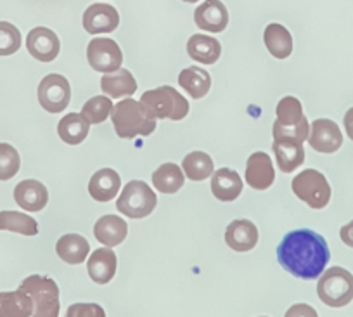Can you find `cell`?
<instances>
[{
	"label": "cell",
	"mask_w": 353,
	"mask_h": 317,
	"mask_svg": "<svg viewBox=\"0 0 353 317\" xmlns=\"http://www.w3.org/2000/svg\"><path fill=\"white\" fill-rule=\"evenodd\" d=\"M26 49L35 59L50 63L59 54L61 42L52 30L39 26V28H33L26 37Z\"/></svg>",
	"instance_id": "obj_12"
},
{
	"label": "cell",
	"mask_w": 353,
	"mask_h": 317,
	"mask_svg": "<svg viewBox=\"0 0 353 317\" xmlns=\"http://www.w3.org/2000/svg\"><path fill=\"white\" fill-rule=\"evenodd\" d=\"M66 317H106V312L97 303H73L68 307Z\"/></svg>",
	"instance_id": "obj_36"
},
{
	"label": "cell",
	"mask_w": 353,
	"mask_h": 317,
	"mask_svg": "<svg viewBox=\"0 0 353 317\" xmlns=\"http://www.w3.org/2000/svg\"><path fill=\"white\" fill-rule=\"evenodd\" d=\"M327 241L312 229L291 231L277 247V260L298 279H317L329 264Z\"/></svg>",
	"instance_id": "obj_1"
},
{
	"label": "cell",
	"mask_w": 353,
	"mask_h": 317,
	"mask_svg": "<svg viewBox=\"0 0 353 317\" xmlns=\"http://www.w3.org/2000/svg\"><path fill=\"white\" fill-rule=\"evenodd\" d=\"M277 120L274 122L272 134L276 139H296L305 142L310 134V125L303 115L301 102L293 95H286L277 104Z\"/></svg>",
	"instance_id": "obj_3"
},
{
	"label": "cell",
	"mask_w": 353,
	"mask_h": 317,
	"mask_svg": "<svg viewBox=\"0 0 353 317\" xmlns=\"http://www.w3.org/2000/svg\"><path fill=\"white\" fill-rule=\"evenodd\" d=\"M185 182L184 172L175 163H163L154 173H152V184L159 193L175 194Z\"/></svg>",
	"instance_id": "obj_30"
},
{
	"label": "cell",
	"mask_w": 353,
	"mask_h": 317,
	"mask_svg": "<svg viewBox=\"0 0 353 317\" xmlns=\"http://www.w3.org/2000/svg\"><path fill=\"white\" fill-rule=\"evenodd\" d=\"M56 251L63 262L70 265H78L90 253V244L80 234H64L57 241Z\"/></svg>",
	"instance_id": "obj_26"
},
{
	"label": "cell",
	"mask_w": 353,
	"mask_h": 317,
	"mask_svg": "<svg viewBox=\"0 0 353 317\" xmlns=\"http://www.w3.org/2000/svg\"><path fill=\"white\" fill-rule=\"evenodd\" d=\"M156 204L158 198L144 180H130L125 184L121 196L117 201V208L128 219H144L151 215Z\"/></svg>",
	"instance_id": "obj_7"
},
{
	"label": "cell",
	"mask_w": 353,
	"mask_h": 317,
	"mask_svg": "<svg viewBox=\"0 0 353 317\" xmlns=\"http://www.w3.org/2000/svg\"><path fill=\"white\" fill-rule=\"evenodd\" d=\"M317 295L325 305L339 307L348 305L353 300V276L343 267H331L321 276L317 282Z\"/></svg>",
	"instance_id": "obj_6"
},
{
	"label": "cell",
	"mask_w": 353,
	"mask_h": 317,
	"mask_svg": "<svg viewBox=\"0 0 353 317\" xmlns=\"http://www.w3.org/2000/svg\"><path fill=\"white\" fill-rule=\"evenodd\" d=\"M212 193L220 201H234L243 193V179L230 169H220L212 175Z\"/></svg>",
	"instance_id": "obj_22"
},
{
	"label": "cell",
	"mask_w": 353,
	"mask_h": 317,
	"mask_svg": "<svg viewBox=\"0 0 353 317\" xmlns=\"http://www.w3.org/2000/svg\"><path fill=\"white\" fill-rule=\"evenodd\" d=\"M345 128L348 137L353 141V108H350L345 115Z\"/></svg>",
	"instance_id": "obj_39"
},
{
	"label": "cell",
	"mask_w": 353,
	"mask_h": 317,
	"mask_svg": "<svg viewBox=\"0 0 353 317\" xmlns=\"http://www.w3.org/2000/svg\"><path fill=\"white\" fill-rule=\"evenodd\" d=\"M276 180L274 163L267 153H253L246 162V184L256 191L269 189Z\"/></svg>",
	"instance_id": "obj_14"
},
{
	"label": "cell",
	"mask_w": 353,
	"mask_h": 317,
	"mask_svg": "<svg viewBox=\"0 0 353 317\" xmlns=\"http://www.w3.org/2000/svg\"><path fill=\"white\" fill-rule=\"evenodd\" d=\"M141 102L154 115V118L161 120L181 122L189 115V101H185L184 95L176 92V88L168 85L144 92Z\"/></svg>",
	"instance_id": "obj_4"
},
{
	"label": "cell",
	"mask_w": 353,
	"mask_h": 317,
	"mask_svg": "<svg viewBox=\"0 0 353 317\" xmlns=\"http://www.w3.org/2000/svg\"><path fill=\"white\" fill-rule=\"evenodd\" d=\"M21 47V33L14 25L0 21V56H11Z\"/></svg>",
	"instance_id": "obj_35"
},
{
	"label": "cell",
	"mask_w": 353,
	"mask_h": 317,
	"mask_svg": "<svg viewBox=\"0 0 353 317\" xmlns=\"http://www.w3.org/2000/svg\"><path fill=\"white\" fill-rule=\"evenodd\" d=\"M0 231H11V233L23 234V236H37L39 224L33 217L21 213V211L4 210L0 211Z\"/></svg>",
	"instance_id": "obj_31"
},
{
	"label": "cell",
	"mask_w": 353,
	"mask_h": 317,
	"mask_svg": "<svg viewBox=\"0 0 353 317\" xmlns=\"http://www.w3.org/2000/svg\"><path fill=\"white\" fill-rule=\"evenodd\" d=\"M128 234V226L121 217L118 215H104L94 226V236L104 247L113 248L125 241Z\"/></svg>",
	"instance_id": "obj_20"
},
{
	"label": "cell",
	"mask_w": 353,
	"mask_h": 317,
	"mask_svg": "<svg viewBox=\"0 0 353 317\" xmlns=\"http://www.w3.org/2000/svg\"><path fill=\"white\" fill-rule=\"evenodd\" d=\"M33 300L18 288V291L0 293V317H32Z\"/></svg>",
	"instance_id": "obj_29"
},
{
	"label": "cell",
	"mask_w": 353,
	"mask_h": 317,
	"mask_svg": "<svg viewBox=\"0 0 353 317\" xmlns=\"http://www.w3.org/2000/svg\"><path fill=\"white\" fill-rule=\"evenodd\" d=\"M339 238H341V241L346 244V247L353 248V220L341 227V231H339Z\"/></svg>",
	"instance_id": "obj_38"
},
{
	"label": "cell",
	"mask_w": 353,
	"mask_h": 317,
	"mask_svg": "<svg viewBox=\"0 0 353 317\" xmlns=\"http://www.w3.org/2000/svg\"><path fill=\"white\" fill-rule=\"evenodd\" d=\"M194 21L199 30L220 33L229 25V11L220 0H205L194 12Z\"/></svg>",
	"instance_id": "obj_15"
},
{
	"label": "cell",
	"mask_w": 353,
	"mask_h": 317,
	"mask_svg": "<svg viewBox=\"0 0 353 317\" xmlns=\"http://www.w3.org/2000/svg\"><path fill=\"white\" fill-rule=\"evenodd\" d=\"M284 317H319L317 310L307 303H294L288 309L286 316Z\"/></svg>",
	"instance_id": "obj_37"
},
{
	"label": "cell",
	"mask_w": 353,
	"mask_h": 317,
	"mask_svg": "<svg viewBox=\"0 0 353 317\" xmlns=\"http://www.w3.org/2000/svg\"><path fill=\"white\" fill-rule=\"evenodd\" d=\"M225 243L234 251H250L256 247L258 243V229L251 220L237 219L227 226L225 231Z\"/></svg>",
	"instance_id": "obj_17"
},
{
	"label": "cell",
	"mask_w": 353,
	"mask_h": 317,
	"mask_svg": "<svg viewBox=\"0 0 353 317\" xmlns=\"http://www.w3.org/2000/svg\"><path fill=\"white\" fill-rule=\"evenodd\" d=\"M14 200L23 210L40 211L49 203V191L39 180H21L14 187Z\"/></svg>",
	"instance_id": "obj_16"
},
{
	"label": "cell",
	"mask_w": 353,
	"mask_h": 317,
	"mask_svg": "<svg viewBox=\"0 0 353 317\" xmlns=\"http://www.w3.org/2000/svg\"><path fill=\"white\" fill-rule=\"evenodd\" d=\"M188 54L191 59L203 64H215L222 54V46L215 37L196 33L188 42Z\"/></svg>",
	"instance_id": "obj_24"
},
{
	"label": "cell",
	"mask_w": 353,
	"mask_h": 317,
	"mask_svg": "<svg viewBox=\"0 0 353 317\" xmlns=\"http://www.w3.org/2000/svg\"><path fill=\"white\" fill-rule=\"evenodd\" d=\"M120 25V15L110 4H94L85 11L83 28L90 35L111 33Z\"/></svg>",
	"instance_id": "obj_13"
},
{
	"label": "cell",
	"mask_w": 353,
	"mask_h": 317,
	"mask_svg": "<svg viewBox=\"0 0 353 317\" xmlns=\"http://www.w3.org/2000/svg\"><path fill=\"white\" fill-rule=\"evenodd\" d=\"M101 88L108 97H130L137 90V81L130 71L120 68V70L111 71V73H104V77L101 78Z\"/></svg>",
	"instance_id": "obj_23"
},
{
	"label": "cell",
	"mask_w": 353,
	"mask_h": 317,
	"mask_svg": "<svg viewBox=\"0 0 353 317\" xmlns=\"http://www.w3.org/2000/svg\"><path fill=\"white\" fill-rule=\"evenodd\" d=\"M111 111H113V102L110 101L108 95H96V97L88 99L81 108V115L94 125L106 122L108 117H111Z\"/></svg>",
	"instance_id": "obj_33"
},
{
	"label": "cell",
	"mask_w": 353,
	"mask_h": 317,
	"mask_svg": "<svg viewBox=\"0 0 353 317\" xmlns=\"http://www.w3.org/2000/svg\"><path fill=\"white\" fill-rule=\"evenodd\" d=\"M121 187V179L118 172L113 169H101L92 175L90 182H88V193L96 201L106 203L117 198L118 191Z\"/></svg>",
	"instance_id": "obj_21"
},
{
	"label": "cell",
	"mask_w": 353,
	"mask_h": 317,
	"mask_svg": "<svg viewBox=\"0 0 353 317\" xmlns=\"http://www.w3.org/2000/svg\"><path fill=\"white\" fill-rule=\"evenodd\" d=\"M263 42L276 59H288L293 52V37L279 23H272L265 28Z\"/></svg>",
	"instance_id": "obj_25"
},
{
	"label": "cell",
	"mask_w": 353,
	"mask_h": 317,
	"mask_svg": "<svg viewBox=\"0 0 353 317\" xmlns=\"http://www.w3.org/2000/svg\"><path fill=\"white\" fill-rule=\"evenodd\" d=\"M39 102L49 113H63L71 101L70 81L63 75L50 73L42 78L39 85Z\"/></svg>",
	"instance_id": "obj_9"
},
{
	"label": "cell",
	"mask_w": 353,
	"mask_h": 317,
	"mask_svg": "<svg viewBox=\"0 0 353 317\" xmlns=\"http://www.w3.org/2000/svg\"><path fill=\"white\" fill-rule=\"evenodd\" d=\"M291 187H293V193L314 210H322L327 206L331 200V186L324 173L319 170H303L294 177Z\"/></svg>",
	"instance_id": "obj_8"
},
{
	"label": "cell",
	"mask_w": 353,
	"mask_h": 317,
	"mask_svg": "<svg viewBox=\"0 0 353 317\" xmlns=\"http://www.w3.org/2000/svg\"><path fill=\"white\" fill-rule=\"evenodd\" d=\"M21 158L8 142H0V180H9L19 172Z\"/></svg>",
	"instance_id": "obj_34"
},
{
	"label": "cell",
	"mask_w": 353,
	"mask_h": 317,
	"mask_svg": "<svg viewBox=\"0 0 353 317\" xmlns=\"http://www.w3.org/2000/svg\"><path fill=\"white\" fill-rule=\"evenodd\" d=\"M21 291L33 300L32 317H57L59 316V288L56 281L46 276L33 274L19 286Z\"/></svg>",
	"instance_id": "obj_5"
},
{
	"label": "cell",
	"mask_w": 353,
	"mask_h": 317,
	"mask_svg": "<svg viewBox=\"0 0 353 317\" xmlns=\"http://www.w3.org/2000/svg\"><path fill=\"white\" fill-rule=\"evenodd\" d=\"M117 253L108 247L94 250V253L90 255V258L87 262L88 276L97 285H108L114 278V274H117Z\"/></svg>",
	"instance_id": "obj_18"
},
{
	"label": "cell",
	"mask_w": 353,
	"mask_h": 317,
	"mask_svg": "<svg viewBox=\"0 0 353 317\" xmlns=\"http://www.w3.org/2000/svg\"><path fill=\"white\" fill-rule=\"evenodd\" d=\"M111 122L118 137L134 139L137 135H151L156 131V118L141 101L125 99L111 111Z\"/></svg>",
	"instance_id": "obj_2"
},
{
	"label": "cell",
	"mask_w": 353,
	"mask_h": 317,
	"mask_svg": "<svg viewBox=\"0 0 353 317\" xmlns=\"http://www.w3.org/2000/svg\"><path fill=\"white\" fill-rule=\"evenodd\" d=\"M179 84L181 87L191 95L192 99H201L205 97L212 87V77L206 70L199 66L185 68L179 75Z\"/></svg>",
	"instance_id": "obj_28"
},
{
	"label": "cell",
	"mask_w": 353,
	"mask_h": 317,
	"mask_svg": "<svg viewBox=\"0 0 353 317\" xmlns=\"http://www.w3.org/2000/svg\"><path fill=\"white\" fill-rule=\"evenodd\" d=\"M272 148L281 172H293L305 162L303 142L296 141V139H276Z\"/></svg>",
	"instance_id": "obj_19"
},
{
	"label": "cell",
	"mask_w": 353,
	"mask_h": 317,
	"mask_svg": "<svg viewBox=\"0 0 353 317\" xmlns=\"http://www.w3.org/2000/svg\"><path fill=\"white\" fill-rule=\"evenodd\" d=\"M182 170L185 175L194 182H201V180L208 179L215 172V165H213L212 156L206 155L203 151H192L182 162Z\"/></svg>",
	"instance_id": "obj_32"
},
{
	"label": "cell",
	"mask_w": 353,
	"mask_h": 317,
	"mask_svg": "<svg viewBox=\"0 0 353 317\" xmlns=\"http://www.w3.org/2000/svg\"><path fill=\"white\" fill-rule=\"evenodd\" d=\"M184 2H188V4H196V2H199V0H184Z\"/></svg>",
	"instance_id": "obj_40"
},
{
	"label": "cell",
	"mask_w": 353,
	"mask_h": 317,
	"mask_svg": "<svg viewBox=\"0 0 353 317\" xmlns=\"http://www.w3.org/2000/svg\"><path fill=\"white\" fill-rule=\"evenodd\" d=\"M88 64L99 73H111L121 68L123 63V54L120 46L114 40L106 37H97L87 47Z\"/></svg>",
	"instance_id": "obj_10"
},
{
	"label": "cell",
	"mask_w": 353,
	"mask_h": 317,
	"mask_svg": "<svg viewBox=\"0 0 353 317\" xmlns=\"http://www.w3.org/2000/svg\"><path fill=\"white\" fill-rule=\"evenodd\" d=\"M308 142L312 148L324 155L336 153L343 144V134L339 131L338 124L327 118L315 120L310 125V134H308Z\"/></svg>",
	"instance_id": "obj_11"
},
{
	"label": "cell",
	"mask_w": 353,
	"mask_h": 317,
	"mask_svg": "<svg viewBox=\"0 0 353 317\" xmlns=\"http://www.w3.org/2000/svg\"><path fill=\"white\" fill-rule=\"evenodd\" d=\"M88 131H90V122L81 113H70L61 118L57 125V134L66 144L77 146L87 139Z\"/></svg>",
	"instance_id": "obj_27"
}]
</instances>
